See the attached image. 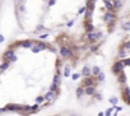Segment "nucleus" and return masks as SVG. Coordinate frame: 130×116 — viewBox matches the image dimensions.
I'll use <instances>...</instances> for the list:
<instances>
[{
  "label": "nucleus",
  "instance_id": "12",
  "mask_svg": "<svg viewBox=\"0 0 130 116\" xmlns=\"http://www.w3.org/2000/svg\"><path fill=\"white\" fill-rule=\"evenodd\" d=\"M80 74H82V77H84V78L91 77V75H92V68H89V66H84L83 69H82Z\"/></svg>",
  "mask_w": 130,
  "mask_h": 116
},
{
  "label": "nucleus",
  "instance_id": "15",
  "mask_svg": "<svg viewBox=\"0 0 130 116\" xmlns=\"http://www.w3.org/2000/svg\"><path fill=\"white\" fill-rule=\"evenodd\" d=\"M122 5H124V1H122V0H115V1H113V7H115V12L120 10V9L122 8Z\"/></svg>",
  "mask_w": 130,
  "mask_h": 116
},
{
  "label": "nucleus",
  "instance_id": "4",
  "mask_svg": "<svg viewBox=\"0 0 130 116\" xmlns=\"http://www.w3.org/2000/svg\"><path fill=\"white\" fill-rule=\"evenodd\" d=\"M23 107H24V105L9 103V105L5 106V107H3V108H1V112L4 114V112H7V111H10V112H18V114H21V112L23 111Z\"/></svg>",
  "mask_w": 130,
  "mask_h": 116
},
{
  "label": "nucleus",
  "instance_id": "19",
  "mask_svg": "<svg viewBox=\"0 0 130 116\" xmlns=\"http://www.w3.org/2000/svg\"><path fill=\"white\" fill-rule=\"evenodd\" d=\"M115 24H116V21L111 22L110 24H107V27H109V33H112L113 29H115Z\"/></svg>",
  "mask_w": 130,
  "mask_h": 116
},
{
  "label": "nucleus",
  "instance_id": "6",
  "mask_svg": "<svg viewBox=\"0 0 130 116\" xmlns=\"http://www.w3.org/2000/svg\"><path fill=\"white\" fill-rule=\"evenodd\" d=\"M83 27H84V31L85 33H91V32H96V27L93 26L92 21H83Z\"/></svg>",
  "mask_w": 130,
  "mask_h": 116
},
{
  "label": "nucleus",
  "instance_id": "32",
  "mask_svg": "<svg viewBox=\"0 0 130 116\" xmlns=\"http://www.w3.org/2000/svg\"><path fill=\"white\" fill-rule=\"evenodd\" d=\"M43 29H45L43 26H37V28L34 29V32H40V31H43Z\"/></svg>",
  "mask_w": 130,
  "mask_h": 116
},
{
  "label": "nucleus",
  "instance_id": "26",
  "mask_svg": "<svg viewBox=\"0 0 130 116\" xmlns=\"http://www.w3.org/2000/svg\"><path fill=\"white\" fill-rule=\"evenodd\" d=\"M93 98H96V101H102V95H101V93H96V95L93 96Z\"/></svg>",
  "mask_w": 130,
  "mask_h": 116
},
{
  "label": "nucleus",
  "instance_id": "11",
  "mask_svg": "<svg viewBox=\"0 0 130 116\" xmlns=\"http://www.w3.org/2000/svg\"><path fill=\"white\" fill-rule=\"evenodd\" d=\"M130 96V87L129 86H121V98Z\"/></svg>",
  "mask_w": 130,
  "mask_h": 116
},
{
  "label": "nucleus",
  "instance_id": "30",
  "mask_svg": "<svg viewBox=\"0 0 130 116\" xmlns=\"http://www.w3.org/2000/svg\"><path fill=\"white\" fill-rule=\"evenodd\" d=\"M122 101L126 103V105H129L130 106V96H128V97H125V98H122Z\"/></svg>",
  "mask_w": 130,
  "mask_h": 116
},
{
  "label": "nucleus",
  "instance_id": "14",
  "mask_svg": "<svg viewBox=\"0 0 130 116\" xmlns=\"http://www.w3.org/2000/svg\"><path fill=\"white\" fill-rule=\"evenodd\" d=\"M75 95H77V98H82L83 96H85V89L82 86H79L75 91Z\"/></svg>",
  "mask_w": 130,
  "mask_h": 116
},
{
  "label": "nucleus",
  "instance_id": "20",
  "mask_svg": "<svg viewBox=\"0 0 130 116\" xmlns=\"http://www.w3.org/2000/svg\"><path fill=\"white\" fill-rule=\"evenodd\" d=\"M109 102H110L112 106H116L117 103H119V98H117V97H111V98L109 99Z\"/></svg>",
  "mask_w": 130,
  "mask_h": 116
},
{
  "label": "nucleus",
  "instance_id": "29",
  "mask_svg": "<svg viewBox=\"0 0 130 116\" xmlns=\"http://www.w3.org/2000/svg\"><path fill=\"white\" fill-rule=\"evenodd\" d=\"M102 37H103V33L101 32V31H98V29H97V40L100 41V40L102 38Z\"/></svg>",
  "mask_w": 130,
  "mask_h": 116
},
{
  "label": "nucleus",
  "instance_id": "38",
  "mask_svg": "<svg viewBox=\"0 0 130 116\" xmlns=\"http://www.w3.org/2000/svg\"><path fill=\"white\" fill-rule=\"evenodd\" d=\"M103 1H112V3H113L115 0H103Z\"/></svg>",
  "mask_w": 130,
  "mask_h": 116
},
{
  "label": "nucleus",
  "instance_id": "18",
  "mask_svg": "<svg viewBox=\"0 0 130 116\" xmlns=\"http://www.w3.org/2000/svg\"><path fill=\"white\" fill-rule=\"evenodd\" d=\"M9 66H10V62H9V61H3L1 62V66H0V68H1V73H4Z\"/></svg>",
  "mask_w": 130,
  "mask_h": 116
},
{
  "label": "nucleus",
  "instance_id": "36",
  "mask_svg": "<svg viewBox=\"0 0 130 116\" xmlns=\"http://www.w3.org/2000/svg\"><path fill=\"white\" fill-rule=\"evenodd\" d=\"M97 116H106V115H105V112L100 111V112H98V115H97Z\"/></svg>",
  "mask_w": 130,
  "mask_h": 116
},
{
  "label": "nucleus",
  "instance_id": "24",
  "mask_svg": "<svg viewBox=\"0 0 130 116\" xmlns=\"http://www.w3.org/2000/svg\"><path fill=\"white\" fill-rule=\"evenodd\" d=\"M87 13V7H82V8H79V10H78V14H85Z\"/></svg>",
  "mask_w": 130,
  "mask_h": 116
},
{
  "label": "nucleus",
  "instance_id": "8",
  "mask_svg": "<svg viewBox=\"0 0 130 116\" xmlns=\"http://www.w3.org/2000/svg\"><path fill=\"white\" fill-rule=\"evenodd\" d=\"M117 83L120 84V86H126V74H125V71H122V73H120L119 75H117Z\"/></svg>",
  "mask_w": 130,
  "mask_h": 116
},
{
  "label": "nucleus",
  "instance_id": "5",
  "mask_svg": "<svg viewBox=\"0 0 130 116\" xmlns=\"http://www.w3.org/2000/svg\"><path fill=\"white\" fill-rule=\"evenodd\" d=\"M113 21H117V14H116V12L115 10H107L106 13L103 14V17H102V22L103 23H106V24H110L111 22H113Z\"/></svg>",
  "mask_w": 130,
  "mask_h": 116
},
{
  "label": "nucleus",
  "instance_id": "35",
  "mask_svg": "<svg viewBox=\"0 0 130 116\" xmlns=\"http://www.w3.org/2000/svg\"><path fill=\"white\" fill-rule=\"evenodd\" d=\"M73 24H74V21H70V22H68V24H66V26H68V27H71Z\"/></svg>",
  "mask_w": 130,
  "mask_h": 116
},
{
  "label": "nucleus",
  "instance_id": "21",
  "mask_svg": "<svg viewBox=\"0 0 130 116\" xmlns=\"http://www.w3.org/2000/svg\"><path fill=\"white\" fill-rule=\"evenodd\" d=\"M70 70H71V66H65V69H64V77L65 78H68L69 75H70Z\"/></svg>",
  "mask_w": 130,
  "mask_h": 116
},
{
  "label": "nucleus",
  "instance_id": "3",
  "mask_svg": "<svg viewBox=\"0 0 130 116\" xmlns=\"http://www.w3.org/2000/svg\"><path fill=\"white\" fill-rule=\"evenodd\" d=\"M124 68H125V65H124L122 60L116 59L115 62L112 64V66H111V73L115 75V77H117L120 73H122V71H124Z\"/></svg>",
  "mask_w": 130,
  "mask_h": 116
},
{
  "label": "nucleus",
  "instance_id": "27",
  "mask_svg": "<svg viewBox=\"0 0 130 116\" xmlns=\"http://www.w3.org/2000/svg\"><path fill=\"white\" fill-rule=\"evenodd\" d=\"M79 77H82V74H80V73H75V74L71 75V79H73V80H78Z\"/></svg>",
  "mask_w": 130,
  "mask_h": 116
},
{
  "label": "nucleus",
  "instance_id": "22",
  "mask_svg": "<svg viewBox=\"0 0 130 116\" xmlns=\"http://www.w3.org/2000/svg\"><path fill=\"white\" fill-rule=\"evenodd\" d=\"M98 49H100V43H96V45H92L89 50H91V52H97Z\"/></svg>",
  "mask_w": 130,
  "mask_h": 116
},
{
  "label": "nucleus",
  "instance_id": "10",
  "mask_svg": "<svg viewBox=\"0 0 130 116\" xmlns=\"http://www.w3.org/2000/svg\"><path fill=\"white\" fill-rule=\"evenodd\" d=\"M34 103H37V105H40L41 107H42L43 105L46 103V98H45V96H42V95H38L34 98Z\"/></svg>",
  "mask_w": 130,
  "mask_h": 116
},
{
  "label": "nucleus",
  "instance_id": "9",
  "mask_svg": "<svg viewBox=\"0 0 130 116\" xmlns=\"http://www.w3.org/2000/svg\"><path fill=\"white\" fill-rule=\"evenodd\" d=\"M97 87H87V88H84L85 89V96H88V97H92L93 98V96L97 93Z\"/></svg>",
  "mask_w": 130,
  "mask_h": 116
},
{
  "label": "nucleus",
  "instance_id": "25",
  "mask_svg": "<svg viewBox=\"0 0 130 116\" xmlns=\"http://www.w3.org/2000/svg\"><path fill=\"white\" fill-rule=\"evenodd\" d=\"M97 80H98V82H103V80H105V73H103V71H102V73H101L100 75H98V77H97Z\"/></svg>",
  "mask_w": 130,
  "mask_h": 116
},
{
  "label": "nucleus",
  "instance_id": "7",
  "mask_svg": "<svg viewBox=\"0 0 130 116\" xmlns=\"http://www.w3.org/2000/svg\"><path fill=\"white\" fill-rule=\"evenodd\" d=\"M43 96H45V98H46V102H49V103H52V102H55V99L58 98V96H56V93L51 92V91H49V92H47L46 95H43Z\"/></svg>",
  "mask_w": 130,
  "mask_h": 116
},
{
  "label": "nucleus",
  "instance_id": "37",
  "mask_svg": "<svg viewBox=\"0 0 130 116\" xmlns=\"http://www.w3.org/2000/svg\"><path fill=\"white\" fill-rule=\"evenodd\" d=\"M69 116H78V115H77V114H74V112H71V114L69 115Z\"/></svg>",
  "mask_w": 130,
  "mask_h": 116
},
{
  "label": "nucleus",
  "instance_id": "13",
  "mask_svg": "<svg viewBox=\"0 0 130 116\" xmlns=\"http://www.w3.org/2000/svg\"><path fill=\"white\" fill-rule=\"evenodd\" d=\"M121 29L124 32H129L130 31V21L129 19H124L121 22Z\"/></svg>",
  "mask_w": 130,
  "mask_h": 116
},
{
  "label": "nucleus",
  "instance_id": "39",
  "mask_svg": "<svg viewBox=\"0 0 130 116\" xmlns=\"http://www.w3.org/2000/svg\"><path fill=\"white\" fill-rule=\"evenodd\" d=\"M93 1H94V3H96V0H93Z\"/></svg>",
  "mask_w": 130,
  "mask_h": 116
},
{
  "label": "nucleus",
  "instance_id": "28",
  "mask_svg": "<svg viewBox=\"0 0 130 116\" xmlns=\"http://www.w3.org/2000/svg\"><path fill=\"white\" fill-rule=\"evenodd\" d=\"M122 62H124V65H125V66H130V58H125L122 60Z\"/></svg>",
  "mask_w": 130,
  "mask_h": 116
},
{
  "label": "nucleus",
  "instance_id": "23",
  "mask_svg": "<svg viewBox=\"0 0 130 116\" xmlns=\"http://www.w3.org/2000/svg\"><path fill=\"white\" fill-rule=\"evenodd\" d=\"M31 51H32L33 54H38V52L41 51V49H40V47H38V46H37V45H34L33 47L31 49Z\"/></svg>",
  "mask_w": 130,
  "mask_h": 116
},
{
  "label": "nucleus",
  "instance_id": "16",
  "mask_svg": "<svg viewBox=\"0 0 130 116\" xmlns=\"http://www.w3.org/2000/svg\"><path fill=\"white\" fill-rule=\"evenodd\" d=\"M101 73H102V70H101L100 66H97V65H96V66L92 68V75H93V77H98Z\"/></svg>",
  "mask_w": 130,
  "mask_h": 116
},
{
  "label": "nucleus",
  "instance_id": "1",
  "mask_svg": "<svg viewBox=\"0 0 130 116\" xmlns=\"http://www.w3.org/2000/svg\"><path fill=\"white\" fill-rule=\"evenodd\" d=\"M18 60V56L15 55V50L13 49H7L4 51V54H3V58H1V61H9L12 64V62H15Z\"/></svg>",
  "mask_w": 130,
  "mask_h": 116
},
{
  "label": "nucleus",
  "instance_id": "2",
  "mask_svg": "<svg viewBox=\"0 0 130 116\" xmlns=\"http://www.w3.org/2000/svg\"><path fill=\"white\" fill-rule=\"evenodd\" d=\"M98 80H97V77H93V75H91V77H87V78H83L80 82V86L83 87V88H87V87H97L98 86Z\"/></svg>",
  "mask_w": 130,
  "mask_h": 116
},
{
  "label": "nucleus",
  "instance_id": "31",
  "mask_svg": "<svg viewBox=\"0 0 130 116\" xmlns=\"http://www.w3.org/2000/svg\"><path fill=\"white\" fill-rule=\"evenodd\" d=\"M55 3H56V0H49L47 1V7H52V5H55Z\"/></svg>",
  "mask_w": 130,
  "mask_h": 116
},
{
  "label": "nucleus",
  "instance_id": "33",
  "mask_svg": "<svg viewBox=\"0 0 130 116\" xmlns=\"http://www.w3.org/2000/svg\"><path fill=\"white\" fill-rule=\"evenodd\" d=\"M49 37V34L47 33H45V34H40V40H45V38H47Z\"/></svg>",
  "mask_w": 130,
  "mask_h": 116
},
{
  "label": "nucleus",
  "instance_id": "34",
  "mask_svg": "<svg viewBox=\"0 0 130 116\" xmlns=\"http://www.w3.org/2000/svg\"><path fill=\"white\" fill-rule=\"evenodd\" d=\"M116 112H120V111H122V107H120V106H116V110H115Z\"/></svg>",
  "mask_w": 130,
  "mask_h": 116
},
{
  "label": "nucleus",
  "instance_id": "17",
  "mask_svg": "<svg viewBox=\"0 0 130 116\" xmlns=\"http://www.w3.org/2000/svg\"><path fill=\"white\" fill-rule=\"evenodd\" d=\"M105 3V5H106V9L107 10H115V7H113V3L112 1H103Z\"/></svg>",
  "mask_w": 130,
  "mask_h": 116
}]
</instances>
